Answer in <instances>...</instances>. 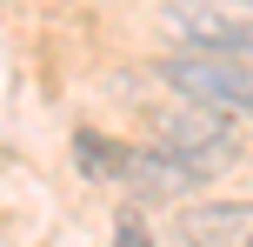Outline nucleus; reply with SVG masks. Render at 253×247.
<instances>
[{
	"instance_id": "obj_1",
	"label": "nucleus",
	"mask_w": 253,
	"mask_h": 247,
	"mask_svg": "<svg viewBox=\"0 0 253 247\" xmlns=\"http://www.w3.org/2000/svg\"><path fill=\"white\" fill-rule=\"evenodd\" d=\"M147 141L167 147V154H180L200 181H213V174H227V167H240V160H247V147H240V134H233V120L213 114V107H193V100H180V107H153V114H147Z\"/></svg>"
},
{
	"instance_id": "obj_2",
	"label": "nucleus",
	"mask_w": 253,
	"mask_h": 247,
	"mask_svg": "<svg viewBox=\"0 0 253 247\" xmlns=\"http://www.w3.org/2000/svg\"><path fill=\"white\" fill-rule=\"evenodd\" d=\"M160 80L193 107H213L227 120H253V67L220 60V53H167Z\"/></svg>"
},
{
	"instance_id": "obj_3",
	"label": "nucleus",
	"mask_w": 253,
	"mask_h": 247,
	"mask_svg": "<svg viewBox=\"0 0 253 247\" xmlns=\"http://www.w3.org/2000/svg\"><path fill=\"white\" fill-rule=\"evenodd\" d=\"M160 27L187 53H220V60L253 67V13H233L227 0H167Z\"/></svg>"
},
{
	"instance_id": "obj_4",
	"label": "nucleus",
	"mask_w": 253,
	"mask_h": 247,
	"mask_svg": "<svg viewBox=\"0 0 253 247\" xmlns=\"http://www.w3.org/2000/svg\"><path fill=\"white\" fill-rule=\"evenodd\" d=\"M173 241L180 247H253V200H180Z\"/></svg>"
},
{
	"instance_id": "obj_5",
	"label": "nucleus",
	"mask_w": 253,
	"mask_h": 247,
	"mask_svg": "<svg viewBox=\"0 0 253 247\" xmlns=\"http://www.w3.org/2000/svg\"><path fill=\"white\" fill-rule=\"evenodd\" d=\"M120 181H126V194H133V200H167V207H180V200L200 194V174H193L180 154L153 147V141H147V147H126Z\"/></svg>"
},
{
	"instance_id": "obj_6",
	"label": "nucleus",
	"mask_w": 253,
	"mask_h": 247,
	"mask_svg": "<svg viewBox=\"0 0 253 247\" xmlns=\"http://www.w3.org/2000/svg\"><path fill=\"white\" fill-rule=\"evenodd\" d=\"M74 147H80V174H93V181H107V174H114V181H120L126 147H107L100 134H74Z\"/></svg>"
},
{
	"instance_id": "obj_7",
	"label": "nucleus",
	"mask_w": 253,
	"mask_h": 247,
	"mask_svg": "<svg viewBox=\"0 0 253 247\" xmlns=\"http://www.w3.org/2000/svg\"><path fill=\"white\" fill-rule=\"evenodd\" d=\"M114 247H153V234L140 227V214H133V207H126L120 221H114Z\"/></svg>"
},
{
	"instance_id": "obj_8",
	"label": "nucleus",
	"mask_w": 253,
	"mask_h": 247,
	"mask_svg": "<svg viewBox=\"0 0 253 247\" xmlns=\"http://www.w3.org/2000/svg\"><path fill=\"white\" fill-rule=\"evenodd\" d=\"M240 7H253V0H240Z\"/></svg>"
}]
</instances>
